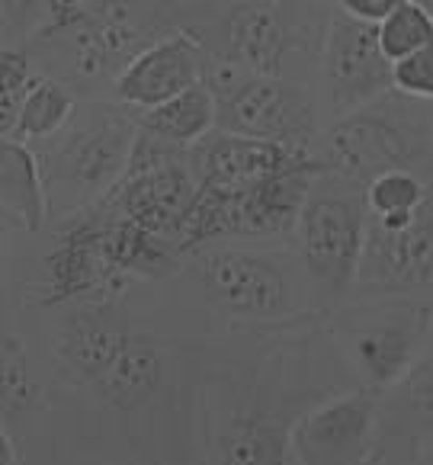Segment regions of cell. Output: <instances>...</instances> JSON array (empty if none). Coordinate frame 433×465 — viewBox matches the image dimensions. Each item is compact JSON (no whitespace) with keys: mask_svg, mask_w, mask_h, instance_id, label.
<instances>
[{"mask_svg":"<svg viewBox=\"0 0 433 465\" xmlns=\"http://www.w3.org/2000/svg\"><path fill=\"white\" fill-rule=\"evenodd\" d=\"M379 48L392 64L433 45V16L420 0H405L389 20L379 23Z\"/></svg>","mask_w":433,"mask_h":465,"instance_id":"44dd1931","label":"cell"},{"mask_svg":"<svg viewBox=\"0 0 433 465\" xmlns=\"http://www.w3.org/2000/svg\"><path fill=\"white\" fill-rule=\"evenodd\" d=\"M228 45L251 74L280 77L289 48V26L270 4H241L228 14Z\"/></svg>","mask_w":433,"mask_h":465,"instance_id":"9a60e30c","label":"cell"},{"mask_svg":"<svg viewBox=\"0 0 433 465\" xmlns=\"http://www.w3.org/2000/svg\"><path fill=\"white\" fill-rule=\"evenodd\" d=\"M379 433L427 450L433 446V353H420L411 370L379 401Z\"/></svg>","mask_w":433,"mask_h":465,"instance_id":"4fadbf2b","label":"cell"},{"mask_svg":"<svg viewBox=\"0 0 433 465\" xmlns=\"http://www.w3.org/2000/svg\"><path fill=\"white\" fill-rule=\"evenodd\" d=\"M420 4H424V7L430 10V16H433V0H420Z\"/></svg>","mask_w":433,"mask_h":465,"instance_id":"f546056e","label":"cell"},{"mask_svg":"<svg viewBox=\"0 0 433 465\" xmlns=\"http://www.w3.org/2000/svg\"><path fill=\"white\" fill-rule=\"evenodd\" d=\"M289 430L267 418H234L215 443V465H282Z\"/></svg>","mask_w":433,"mask_h":465,"instance_id":"d6986e66","label":"cell"},{"mask_svg":"<svg viewBox=\"0 0 433 465\" xmlns=\"http://www.w3.org/2000/svg\"><path fill=\"white\" fill-rule=\"evenodd\" d=\"M132 42L129 26H119V23H93L77 35V58H81V68L87 74H103Z\"/></svg>","mask_w":433,"mask_h":465,"instance_id":"cb8c5ba5","label":"cell"},{"mask_svg":"<svg viewBox=\"0 0 433 465\" xmlns=\"http://www.w3.org/2000/svg\"><path fill=\"white\" fill-rule=\"evenodd\" d=\"M0 125H4V138L14 135L16 119H20V106L29 96V90L42 81L29 71V62L10 48H4V58H0Z\"/></svg>","mask_w":433,"mask_h":465,"instance_id":"d4e9b609","label":"cell"},{"mask_svg":"<svg viewBox=\"0 0 433 465\" xmlns=\"http://www.w3.org/2000/svg\"><path fill=\"white\" fill-rule=\"evenodd\" d=\"M433 280V209L430 203L420 209L414 225L405 232L369 222L366 247L359 257V286L379 289V292H414Z\"/></svg>","mask_w":433,"mask_h":465,"instance_id":"8fae6325","label":"cell"},{"mask_svg":"<svg viewBox=\"0 0 433 465\" xmlns=\"http://www.w3.org/2000/svg\"><path fill=\"white\" fill-rule=\"evenodd\" d=\"M430 113H433V106H430Z\"/></svg>","mask_w":433,"mask_h":465,"instance_id":"4dcf8cb0","label":"cell"},{"mask_svg":"<svg viewBox=\"0 0 433 465\" xmlns=\"http://www.w3.org/2000/svg\"><path fill=\"white\" fill-rule=\"evenodd\" d=\"M45 4H48V16H52V23H55L58 29H64L81 16V10H84L87 0H45Z\"/></svg>","mask_w":433,"mask_h":465,"instance_id":"f1b7e54d","label":"cell"},{"mask_svg":"<svg viewBox=\"0 0 433 465\" xmlns=\"http://www.w3.org/2000/svg\"><path fill=\"white\" fill-rule=\"evenodd\" d=\"M42 10H48L45 0H4V26L7 33H16V29L23 33Z\"/></svg>","mask_w":433,"mask_h":465,"instance_id":"83f0119b","label":"cell"},{"mask_svg":"<svg viewBox=\"0 0 433 465\" xmlns=\"http://www.w3.org/2000/svg\"><path fill=\"white\" fill-rule=\"evenodd\" d=\"M392 84L399 94L433 103V45L414 52L405 62L392 64Z\"/></svg>","mask_w":433,"mask_h":465,"instance_id":"484cf974","label":"cell"},{"mask_svg":"<svg viewBox=\"0 0 433 465\" xmlns=\"http://www.w3.org/2000/svg\"><path fill=\"white\" fill-rule=\"evenodd\" d=\"M138 119L113 106H87L74 113L62 142L42 161V177L62 205H87L113 193L125 180L138 142Z\"/></svg>","mask_w":433,"mask_h":465,"instance_id":"7a4b0ae2","label":"cell"},{"mask_svg":"<svg viewBox=\"0 0 433 465\" xmlns=\"http://www.w3.org/2000/svg\"><path fill=\"white\" fill-rule=\"evenodd\" d=\"M337 10L359 23H369V26H379L382 20L395 14V10L405 4V0H334Z\"/></svg>","mask_w":433,"mask_h":465,"instance_id":"4316f807","label":"cell"},{"mask_svg":"<svg viewBox=\"0 0 433 465\" xmlns=\"http://www.w3.org/2000/svg\"><path fill=\"white\" fill-rule=\"evenodd\" d=\"M0 203L4 215L16 228L35 234L48 215V186L42 164L20 138H4L0 144Z\"/></svg>","mask_w":433,"mask_h":465,"instance_id":"2e32d148","label":"cell"},{"mask_svg":"<svg viewBox=\"0 0 433 465\" xmlns=\"http://www.w3.org/2000/svg\"><path fill=\"white\" fill-rule=\"evenodd\" d=\"M309 161L305 148H289V144L261 142V138L219 132L209 138L202 148V180L206 186H219L228 193H244L289 167Z\"/></svg>","mask_w":433,"mask_h":465,"instance_id":"7c38bea8","label":"cell"},{"mask_svg":"<svg viewBox=\"0 0 433 465\" xmlns=\"http://www.w3.org/2000/svg\"><path fill=\"white\" fill-rule=\"evenodd\" d=\"M433 154V113L414 96L405 103L379 96L369 106L347 113L328 132V161L337 177L372 183L385 171H418Z\"/></svg>","mask_w":433,"mask_h":465,"instance_id":"6da1fadb","label":"cell"},{"mask_svg":"<svg viewBox=\"0 0 433 465\" xmlns=\"http://www.w3.org/2000/svg\"><path fill=\"white\" fill-rule=\"evenodd\" d=\"M171 148L173 144L161 142L148 132H138L129 173L116 186L119 219L161 234V238L180 234L192 209V199L200 193L190 171L177 158H171Z\"/></svg>","mask_w":433,"mask_h":465,"instance_id":"8992f818","label":"cell"},{"mask_svg":"<svg viewBox=\"0 0 433 465\" xmlns=\"http://www.w3.org/2000/svg\"><path fill=\"white\" fill-rule=\"evenodd\" d=\"M427 205V186L414 171H385L366 183V209L369 219L411 215Z\"/></svg>","mask_w":433,"mask_h":465,"instance_id":"7402d4cb","label":"cell"},{"mask_svg":"<svg viewBox=\"0 0 433 465\" xmlns=\"http://www.w3.org/2000/svg\"><path fill=\"white\" fill-rule=\"evenodd\" d=\"M324 81L334 110L344 116L395 90L392 62L379 48V29L334 10L324 33Z\"/></svg>","mask_w":433,"mask_h":465,"instance_id":"ba28073f","label":"cell"},{"mask_svg":"<svg viewBox=\"0 0 433 465\" xmlns=\"http://www.w3.org/2000/svg\"><path fill=\"white\" fill-rule=\"evenodd\" d=\"M35 391H39V385H35L33 370H29L26 347H23L20 337L7 331V337H4V420L29 408Z\"/></svg>","mask_w":433,"mask_h":465,"instance_id":"603a6c76","label":"cell"},{"mask_svg":"<svg viewBox=\"0 0 433 465\" xmlns=\"http://www.w3.org/2000/svg\"><path fill=\"white\" fill-rule=\"evenodd\" d=\"M379 391L359 389L318 404L289 427V452L299 465H359L379 433Z\"/></svg>","mask_w":433,"mask_h":465,"instance_id":"52a82bcc","label":"cell"},{"mask_svg":"<svg viewBox=\"0 0 433 465\" xmlns=\"http://www.w3.org/2000/svg\"><path fill=\"white\" fill-rule=\"evenodd\" d=\"M344 183V177H340ZM328 180H315L299 219V244L311 280L330 295H340L357 282L359 257L366 247L369 215L363 203L366 193Z\"/></svg>","mask_w":433,"mask_h":465,"instance_id":"3957f363","label":"cell"},{"mask_svg":"<svg viewBox=\"0 0 433 465\" xmlns=\"http://www.w3.org/2000/svg\"><path fill=\"white\" fill-rule=\"evenodd\" d=\"M77 103L62 84L55 81H39L29 96L20 106V119L10 138L20 142H33V138H52L62 129H68V123L74 119Z\"/></svg>","mask_w":433,"mask_h":465,"instance_id":"ffe728a7","label":"cell"},{"mask_svg":"<svg viewBox=\"0 0 433 465\" xmlns=\"http://www.w3.org/2000/svg\"><path fill=\"white\" fill-rule=\"evenodd\" d=\"M215 125H219V96L209 84H200V87L173 96L164 106L138 113V129L173 144V148L206 142Z\"/></svg>","mask_w":433,"mask_h":465,"instance_id":"ac0fdd59","label":"cell"},{"mask_svg":"<svg viewBox=\"0 0 433 465\" xmlns=\"http://www.w3.org/2000/svg\"><path fill=\"white\" fill-rule=\"evenodd\" d=\"M219 125L234 135L305 148L315 132V113L309 100L286 81L251 74L248 81L234 84L219 103Z\"/></svg>","mask_w":433,"mask_h":465,"instance_id":"9c48e42d","label":"cell"},{"mask_svg":"<svg viewBox=\"0 0 433 465\" xmlns=\"http://www.w3.org/2000/svg\"><path fill=\"white\" fill-rule=\"evenodd\" d=\"M161 379H164V356H161L158 343L148 337L132 334L119 356L110 363V370L96 379V389L119 411H135L148 398L158 391Z\"/></svg>","mask_w":433,"mask_h":465,"instance_id":"e0dca14e","label":"cell"},{"mask_svg":"<svg viewBox=\"0 0 433 465\" xmlns=\"http://www.w3.org/2000/svg\"><path fill=\"white\" fill-rule=\"evenodd\" d=\"M129 337L132 334L125 331L123 318H116L106 308L74 312L58 334V360L71 366L81 379L96 382L110 370V363L119 356Z\"/></svg>","mask_w":433,"mask_h":465,"instance_id":"5bb4252c","label":"cell"},{"mask_svg":"<svg viewBox=\"0 0 433 465\" xmlns=\"http://www.w3.org/2000/svg\"><path fill=\"white\" fill-rule=\"evenodd\" d=\"M206 295L225 315L273 322L296 308L292 276L276 257L244 247H206L196 257Z\"/></svg>","mask_w":433,"mask_h":465,"instance_id":"5b68a950","label":"cell"},{"mask_svg":"<svg viewBox=\"0 0 433 465\" xmlns=\"http://www.w3.org/2000/svg\"><path fill=\"white\" fill-rule=\"evenodd\" d=\"M433 312L427 308H363L337 324L347 360L363 379V389L389 391L424 353Z\"/></svg>","mask_w":433,"mask_h":465,"instance_id":"277c9868","label":"cell"},{"mask_svg":"<svg viewBox=\"0 0 433 465\" xmlns=\"http://www.w3.org/2000/svg\"><path fill=\"white\" fill-rule=\"evenodd\" d=\"M206 84V52L190 33H173L142 48L116 77V96L135 113L164 106L173 96Z\"/></svg>","mask_w":433,"mask_h":465,"instance_id":"30bf717a","label":"cell"}]
</instances>
